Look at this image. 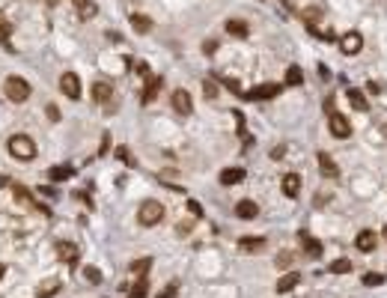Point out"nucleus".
I'll list each match as a JSON object with an SVG mask.
<instances>
[{
	"instance_id": "0eeeda50",
	"label": "nucleus",
	"mask_w": 387,
	"mask_h": 298,
	"mask_svg": "<svg viewBox=\"0 0 387 298\" xmlns=\"http://www.w3.org/2000/svg\"><path fill=\"white\" fill-rule=\"evenodd\" d=\"M340 48H343V54H349V57H355L357 51L363 48V39H360V33L357 30H349V33L340 39Z\"/></svg>"
},
{
	"instance_id": "c85d7f7f",
	"label": "nucleus",
	"mask_w": 387,
	"mask_h": 298,
	"mask_svg": "<svg viewBox=\"0 0 387 298\" xmlns=\"http://www.w3.org/2000/svg\"><path fill=\"white\" fill-rule=\"evenodd\" d=\"M57 292V280H45L42 286H39V298H48Z\"/></svg>"
},
{
	"instance_id": "a19ab883",
	"label": "nucleus",
	"mask_w": 387,
	"mask_h": 298,
	"mask_svg": "<svg viewBox=\"0 0 387 298\" xmlns=\"http://www.w3.org/2000/svg\"><path fill=\"white\" fill-rule=\"evenodd\" d=\"M137 72H140L143 78H149V66H146V63H140V66H137Z\"/></svg>"
},
{
	"instance_id": "79ce46f5",
	"label": "nucleus",
	"mask_w": 387,
	"mask_h": 298,
	"mask_svg": "<svg viewBox=\"0 0 387 298\" xmlns=\"http://www.w3.org/2000/svg\"><path fill=\"white\" fill-rule=\"evenodd\" d=\"M0 277H3V265H0Z\"/></svg>"
},
{
	"instance_id": "4468645a",
	"label": "nucleus",
	"mask_w": 387,
	"mask_h": 298,
	"mask_svg": "<svg viewBox=\"0 0 387 298\" xmlns=\"http://www.w3.org/2000/svg\"><path fill=\"white\" fill-rule=\"evenodd\" d=\"M280 185H283V194H286V197H298V191H301V176H298V173H286Z\"/></svg>"
},
{
	"instance_id": "7ed1b4c3",
	"label": "nucleus",
	"mask_w": 387,
	"mask_h": 298,
	"mask_svg": "<svg viewBox=\"0 0 387 298\" xmlns=\"http://www.w3.org/2000/svg\"><path fill=\"white\" fill-rule=\"evenodd\" d=\"M161 218H164V206L158 200H146V203L140 206V212H137V221H140L143 227H155Z\"/></svg>"
},
{
	"instance_id": "b1692460",
	"label": "nucleus",
	"mask_w": 387,
	"mask_h": 298,
	"mask_svg": "<svg viewBox=\"0 0 387 298\" xmlns=\"http://www.w3.org/2000/svg\"><path fill=\"white\" fill-rule=\"evenodd\" d=\"M349 101H352L355 110H366V107H369V101H366V96H363L360 90H349Z\"/></svg>"
},
{
	"instance_id": "a878e982",
	"label": "nucleus",
	"mask_w": 387,
	"mask_h": 298,
	"mask_svg": "<svg viewBox=\"0 0 387 298\" xmlns=\"http://www.w3.org/2000/svg\"><path fill=\"white\" fill-rule=\"evenodd\" d=\"M286 84H289V87H301V84H304V75H301L298 66H292L289 72H286Z\"/></svg>"
},
{
	"instance_id": "5701e85b",
	"label": "nucleus",
	"mask_w": 387,
	"mask_h": 298,
	"mask_svg": "<svg viewBox=\"0 0 387 298\" xmlns=\"http://www.w3.org/2000/svg\"><path fill=\"white\" fill-rule=\"evenodd\" d=\"M149 295V283H146V274H140V280L128 289V298H146Z\"/></svg>"
},
{
	"instance_id": "2eb2a0df",
	"label": "nucleus",
	"mask_w": 387,
	"mask_h": 298,
	"mask_svg": "<svg viewBox=\"0 0 387 298\" xmlns=\"http://www.w3.org/2000/svg\"><path fill=\"white\" fill-rule=\"evenodd\" d=\"M244 179V167H226L221 173V185H238Z\"/></svg>"
},
{
	"instance_id": "f704fd0d",
	"label": "nucleus",
	"mask_w": 387,
	"mask_h": 298,
	"mask_svg": "<svg viewBox=\"0 0 387 298\" xmlns=\"http://www.w3.org/2000/svg\"><path fill=\"white\" fill-rule=\"evenodd\" d=\"M221 84H224L226 90H232V93H241V84L235 78H221Z\"/></svg>"
},
{
	"instance_id": "f3484780",
	"label": "nucleus",
	"mask_w": 387,
	"mask_h": 298,
	"mask_svg": "<svg viewBox=\"0 0 387 298\" xmlns=\"http://www.w3.org/2000/svg\"><path fill=\"white\" fill-rule=\"evenodd\" d=\"M48 176H51V182H66V179H72V176H75V167H69V164L51 167V170H48Z\"/></svg>"
},
{
	"instance_id": "393cba45",
	"label": "nucleus",
	"mask_w": 387,
	"mask_h": 298,
	"mask_svg": "<svg viewBox=\"0 0 387 298\" xmlns=\"http://www.w3.org/2000/svg\"><path fill=\"white\" fill-rule=\"evenodd\" d=\"M226 33L229 36H247V24L238 21V18H232V21H226Z\"/></svg>"
},
{
	"instance_id": "bb28decb",
	"label": "nucleus",
	"mask_w": 387,
	"mask_h": 298,
	"mask_svg": "<svg viewBox=\"0 0 387 298\" xmlns=\"http://www.w3.org/2000/svg\"><path fill=\"white\" fill-rule=\"evenodd\" d=\"M381 283H384V274H378V271L363 274V286H381Z\"/></svg>"
},
{
	"instance_id": "6ab92c4d",
	"label": "nucleus",
	"mask_w": 387,
	"mask_h": 298,
	"mask_svg": "<svg viewBox=\"0 0 387 298\" xmlns=\"http://www.w3.org/2000/svg\"><path fill=\"white\" fill-rule=\"evenodd\" d=\"M298 239H301V245H304V254H307V257H319V254H322V245H319L316 239H310L307 232H301Z\"/></svg>"
},
{
	"instance_id": "dca6fc26",
	"label": "nucleus",
	"mask_w": 387,
	"mask_h": 298,
	"mask_svg": "<svg viewBox=\"0 0 387 298\" xmlns=\"http://www.w3.org/2000/svg\"><path fill=\"white\" fill-rule=\"evenodd\" d=\"M57 254H60L63 263H75L78 260V248L72 242H57Z\"/></svg>"
},
{
	"instance_id": "c756f323",
	"label": "nucleus",
	"mask_w": 387,
	"mask_h": 298,
	"mask_svg": "<svg viewBox=\"0 0 387 298\" xmlns=\"http://www.w3.org/2000/svg\"><path fill=\"white\" fill-rule=\"evenodd\" d=\"M84 277H87L90 283H101V271L93 268V265H87V268H84Z\"/></svg>"
},
{
	"instance_id": "72a5a7b5",
	"label": "nucleus",
	"mask_w": 387,
	"mask_h": 298,
	"mask_svg": "<svg viewBox=\"0 0 387 298\" xmlns=\"http://www.w3.org/2000/svg\"><path fill=\"white\" fill-rule=\"evenodd\" d=\"M289 263H292V254H286V251H280V254H277V268H289Z\"/></svg>"
},
{
	"instance_id": "58836bf2",
	"label": "nucleus",
	"mask_w": 387,
	"mask_h": 298,
	"mask_svg": "<svg viewBox=\"0 0 387 298\" xmlns=\"http://www.w3.org/2000/svg\"><path fill=\"white\" fill-rule=\"evenodd\" d=\"M283 152H286V146H274V149H271L274 158H283Z\"/></svg>"
},
{
	"instance_id": "a211bd4d",
	"label": "nucleus",
	"mask_w": 387,
	"mask_h": 298,
	"mask_svg": "<svg viewBox=\"0 0 387 298\" xmlns=\"http://www.w3.org/2000/svg\"><path fill=\"white\" fill-rule=\"evenodd\" d=\"M238 248H241V251H247V254H256V251L265 248V239H259V235H247V239H241V242H238Z\"/></svg>"
},
{
	"instance_id": "1a4fd4ad",
	"label": "nucleus",
	"mask_w": 387,
	"mask_h": 298,
	"mask_svg": "<svg viewBox=\"0 0 387 298\" xmlns=\"http://www.w3.org/2000/svg\"><path fill=\"white\" fill-rule=\"evenodd\" d=\"M355 245H357V251L372 254V251H375V245H378V235H375L372 230H360V232H357V239H355Z\"/></svg>"
},
{
	"instance_id": "f257e3e1",
	"label": "nucleus",
	"mask_w": 387,
	"mask_h": 298,
	"mask_svg": "<svg viewBox=\"0 0 387 298\" xmlns=\"http://www.w3.org/2000/svg\"><path fill=\"white\" fill-rule=\"evenodd\" d=\"M3 93H6V99L9 101L21 104V101L30 99V84H27L24 78H18V75H9V78L3 81Z\"/></svg>"
},
{
	"instance_id": "4be33fe9",
	"label": "nucleus",
	"mask_w": 387,
	"mask_h": 298,
	"mask_svg": "<svg viewBox=\"0 0 387 298\" xmlns=\"http://www.w3.org/2000/svg\"><path fill=\"white\" fill-rule=\"evenodd\" d=\"M75 9H78V15H81L84 21L96 15V3H93V0H75Z\"/></svg>"
},
{
	"instance_id": "9d476101",
	"label": "nucleus",
	"mask_w": 387,
	"mask_h": 298,
	"mask_svg": "<svg viewBox=\"0 0 387 298\" xmlns=\"http://www.w3.org/2000/svg\"><path fill=\"white\" fill-rule=\"evenodd\" d=\"M110 96H113V87H110L107 81H96V84H93V101H96V104H107Z\"/></svg>"
},
{
	"instance_id": "f8f14e48",
	"label": "nucleus",
	"mask_w": 387,
	"mask_h": 298,
	"mask_svg": "<svg viewBox=\"0 0 387 298\" xmlns=\"http://www.w3.org/2000/svg\"><path fill=\"white\" fill-rule=\"evenodd\" d=\"M161 87H164V81L158 78V75H155V78H149V84L143 87V96H140V99H143V104H149V101H155V99H158Z\"/></svg>"
},
{
	"instance_id": "e433bc0d",
	"label": "nucleus",
	"mask_w": 387,
	"mask_h": 298,
	"mask_svg": "<svg viewBox=\"0 0 387 298\" xmlns=\"http://www.w3.org/2000/svg\"><path fill=\"white\" fill-rule=\"evenodd\" d=\"M48 120L51 123H60V107L57 104H48Z\"/></svg>"
},
{
	"instance_id": "20e7f679",
	"label": "nucleus",
	"mask_w": 387,
	"mask_h": 298,
	"mask_svg": "<svg viewBox=\"0 0 387 298\" xmlns=\"http://www.w3.org/2000/svg\"><path fill=\"white\" fill-rule=\"evenodd\" d=\"M170 104H173V110H176L179 116H191L194 113V101H191V93H188V90H173Z\"/></svg>"
},
{
	"instance_id": "4c0bfd02",
	"label": "nucleus",
	"mask_w": 387,
	"mask_h": 298,
	"mask_svg": "<svg viewBox=\"0 0 387 298\" xmlns=\"http://www.w3.org/2000/svg\"><path fill=\"white\" fill-rule=\"evenodd\" d=\"M158 298H176V286H170V289H164V292H158Z\"/></svg>"
},
{
	"instance_id": "cd10ccee",
	"label": "nucleus",
	"mask_w": 387,
	"mask_h": 298,
	"mask_svg": "<svg viewBox=\"0 0 387 298\" xmlns=\"http://www.w3.org/2000/svg\"><path fill=\"white\" fill-rule=\"evenodd\" d=\"M331 271H334V274H349V271H352V263H349V260H337V263H331Z\"/></svg>"
},
{
	"instance_id": "c9c22d12",
	"label": "nucleus",
	"mask_w": 387,
	"mask_h": 298,
	"mask_svg": "<svg viewBox=\"0 0 387 298\" xmlns=\"http://www.w3.org/2000/svg\"><path fill=\"white\" fill-rule=\"evenodd\" d=\"M188 212H191L194 218H200V215H203V206H200L197 200H188Z\"/></svg>"
},
{
	"instance_id": "2f4dec72",
	"label": "nucleus",
	"mask_w": 387,
	"mask_h": 298,
	"mask_svg": "<svg viewBox=\"0 0 387 298\" xmlns=\"http://www.w3.org/2000/svg\"><path fill=\"white\" fill-rule=\"evenodd\" d=\"M149 265H152V260L146 257V260H134V265H131V268H134L137 274H146V271H149Z\"/></svg>"
},
{
	"instance_id": "39448f33",
	"label": "nucleus",
	"mask_w": 387,
	"mask_h": 298,
	"mask_svg": "<svg viewBox=\"0 0 387 298\" xmlns=\"http://www.w3.org/2000/svg\"><path fill=\"white\" fill-rule=\"evenodd\" d=\"M60 90H63L66 99H81V78L75 75V72H63L60 75Z\"/></svg>"
},
{
	"instance_id": "6e6552de",
	"label": "nucleus",
	"mask_w": 387,
	"mask_h": 298,
	"mask_svg": "<svg viewBox=\"0 0 387 298\" xmlns=\"http://www.w3.org/2000/svg\"><path fill=\"white\" fill-rule=\"evenodd\" d=\"M280 93V84H262V87H253L244 99H250V101H262V99H274Z\"/></svg>"
},
{
	"instance_id": "7c9ffc66",
	"label": "nucleus",
	"mask_w": 387,
	"mask_h": 298,
	"mask_svg": "<svg viewBox=\"0 0 387 298\" xmlns=\"http://www.w3.org/2000/svg\"><path fill=\"white\" fill-rule=\"evenodd\" d=\"M203 93H206V99H218V84L209 78V81L203 84Z\"/></svg>"
},
{
	"instance_id": "ddd939ff",
	"label": "nucleus",
	"mask_w": 387,
	"mask_h": 298,
	"mask_svg": "<svg viewBox=\"0 0 387 298\" xmlns=\"http://www.w3.org/2000/svg\"><path fill=\"white\" fill-rule=\"evenodd\" d=\"M319 167H322L325 179H337V176H340V167L334 164V158H331L328 152H319Z\"/></svg>"
},
{
	"instance_id": "aec40b11",
	"label": "nucleus",
	"mask_w": 387,
	"mask_h": 298,
	"mask_svg": "<svg viewBox=\"0 0 387 298\" xmlns=\"http://www.w3.org/2000/svg\"><path fill=\"white\" fill-rule=\"evenodd\" d=\"M298 283H301V274H298V271H289V274H283V277H280L277 292H289V289H295Z\"/></svg>"
},
{
	"instance_id": "ea45409f",
	"label": "nucleus",
	"mask_w": 387,
	"mask_h": 298,
	"mask_svg": "<svg viewBox=\"0 0 387 298\" xmlns=\"http://www.w3.org/2000/svg\"><path fill=\"white\" fill-rule=\"evenodd\" d=\"M215 48H218L215 42H206V45H203V51H206V54H215Z\"/></svg>"
},
{
	"instance_id": "f03ea898",
	"label": "nucleus",
	"mask_w": 387,
	"mask_h": 298,
	"mask_svg": "<svg viewBox=\"0 0 387 298\" xmlns=\"http://www.w3.org/2000/svg\"><path fill=\"white\" fill-rule=\"evenodd\" d=\"M9 155L18 161H30V158H36V143L27 134H12L9 137Z\"/></svg>"
},
{
	"instance_id": "473e14b6",
	"label": "nucleus",
	"mask_w": 387,
	"mask_h": 298,
	"mask_svg": "<svg viewBox=\"0 0 387 298\" xmlns=\"http://www.w3.org/2000/svg\"><path fill=\"white\" fill-rule=\"evenodd\" d=\"M116 158H119V161H125L128 167H134V158H131V152L125 149V146H119V149H116Z\"/></svg>"
},
{
	"instance_id": "423d86ee",
	"label": "nucleus",
	"mask_w": 387,
	"mask_h": 298,
	"mask_svg": "<svg viewBox=\"0 0 387 298\" xmlns=\"http://www.w3.org/2000/svg\"><path fill=\"white\" fill-rule=\"evenodd\" d=\"M328 129H331V134H334V137H352V123H349L343 113H331Z\"/></svg>"
},
{
	"instance_id": "412c9836",
	"label": "nucleus",
	"mask_w": 387,
	"mask_h": 298,
	"mask_svg": "<svg viewBox=\"0 0 387 298\" xmlns=\"http://www.w3.org/2000/svg\"><path fill=\"white\" fill-rule=\"evenodd\" d=\"M131 27H134V33H149L152 30V18L149 15H131Z\"/></svg>"
},
{
	"instance_id": "37998d69",
	"label": "nucleus",
	"mask_w": 387,
	"mask_h": 298,
	"mask_svg": "<svg viewBox=\"0 0 387 298\" xmlns=\"http://www.w3.org/2000/svg\"><path fill=\"white\" fill-rule=\"evenodd\" d=\"M384 239H387V227H384Z\"/></svg>"
},
{
	"instance_id": "9b49d317",
	"label": "nucleus",
	"mask_w": 387,
	"mask_h": 298,
	"mask_svg": "<svg viewBox=\"0 0 387 298\" xmlns=\"http://www.w3.org/2000/svg\"><path fill=\"white\" fill-rule=\"evenodd\" d=\"M235 215L241 218V221H253L259 215V206L253 200H238V206H235Z\"/></svg>"
}]
</instances>
